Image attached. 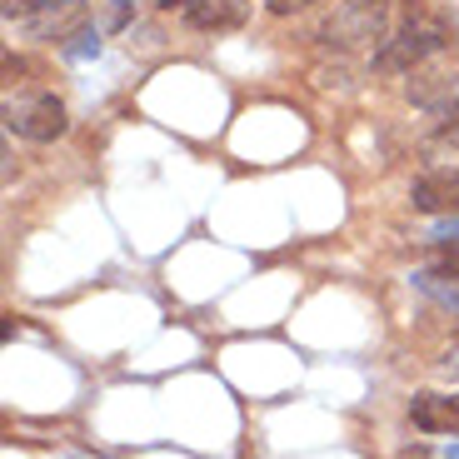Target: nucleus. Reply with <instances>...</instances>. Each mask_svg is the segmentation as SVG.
<instances>
[{
	"label": "nucleus",
	"mask_w": 459,
	"mask_h": 459,
	"mask_svg": "<svg viewBox=\"0 0 459 459\" xmlns=\"http://www.w3.org/2000/svg\"><path fill=\"white\" fill-rule=\"evenodd\" d=\"M410 95L425 105V110L455 115V110H459V75H439V81H429V85H414Z\"/></svg>",
	"instance_id": "0eeeda50"
},
{
	"label": "nucleus",
	"mask_w": 459,
	"mask_h": 459,
	"mask_svg": "<svg viewBox=\"0 0 459 459\" xmlns=\"http://www.w3.org/2000/svg\"><path fill=\"white\" fill-rule=\"evenodd\" d=\"M410 420H414V429H425V435H455L459 429V400L455 394H414Z\"/></svg>",
	"instance_id": "423d86ee"
},
{
	"label": "nucleus",
	"mask_w": 459,
	"mask_h": 459,
	"mask_svg": "<svg viewBox=\"0 0 459 459\" xmlns=\"http://www.w3.org/2000/svg\"><path fill=\"white\" fill-rule=\"evenodd\" d=\"M410 205L420 215H459V170H429L410 185Z\"/></svg>",
	"instance_id": "20e7f679"
},
{
	"label": "nucleus",
	"mask_w": 459,
	"mask_h": 459,
	"mask_svg": "<svg viewBox=\"0 0 459 459\" xmlns=\"http://www.w3.org/2000/svg\"><path fill=\"white\" fill-rule=\"evenodd\" d=\"M85 15V0H5V21L30 35H70Z\"/></svg>",
	"instance_id": "f03ea898"
},
{
	"label": "nucleus",
	"mask_w": 459,
	"mask_h": 459,
	"mask_svg": "<svg viewBox=\"0 0 459 459\" xmlns=\"http://www.w3.org/2000/svg\"><path fill=\"white\" fill-rule=\"evenodd\" d=\"M449 46V25L445 15H435L425 0H404L400 11V25L390 30L385 50L375 56V70H414L420 60L439 56Z\"/></svg>",
	"instance_id": "f257e3e1"
},
{
	"label": "nucleus",
	"mask_w": 459,
	"mask_h": 459,
	"mask_svg": "<svg viewBox=\"0 0 459 459\" xmlns=\"http://www.w3.org/2000/svg\"><path fill=\"white\" fill-rule=\"evenodd\" d=\"M445 270H449V275H459V250H449V255H445Z\"/></svg>",
	"instance_id": "1a4fd4ad"
},
{
	"label": "nucleus",
	"mask_w": 459,
	"mask_h": 459,
	"mask_svg": "<svg viewBox=\"0 0 459 459\" xmlns=\"http://www.w3.org/2000/svg\"><path fill=\"white\" fill-rule=\"evenodd\" d=\"M445 459H459V439H455V445H449V449H445Z\"/></svg>",
	"instance_id": "9d476101"
},
{
	"label": "nucleus",
	"mask_w": 459,
	"mask_h": 459,
	"mask_svg": "<svg viewBox=\"0 0 459 459\" xmlns=\"http://www.w3.org/2000/svg\"><path fill=\"white\" fill-rule=\"evenodd\" d=\"M435 145H445V150H459V110H455V115H445V126H439Z\"/></svg>",
	"instance_id": "6e6552de"
},
{
	"label": "nucleus",
	"mask_w": 459,
	"mask_h": 459,
	"mask_svg": "<svg viewBox=\"0 0 459 459\" xmlns=\"http://www.w3.org/2000/svg\"><path fill=\"white\" fill-rule=\"evenodd\" d=\"M195 30H235L250 15V0H170Z\"/></svg>",
	"instance_id": "39448f33"
},
{
	"label": "nucleus",
	"mask_w": 459,
	"mask_h": 459,
	"mask_svg": "<svg viewBox=\"0 0 459 459\" xmlns=\"http://www.w3.org/2000/svg\"><path fill=\"white\" fill-rule=\"evenodd\" d=\"M5 120H11L15 135L25 140H56L65 135V105L56 95H25V100L5 105Z\"/></svg>",
	"instance_id": "7ed1b4c3"
}]
</instances>
